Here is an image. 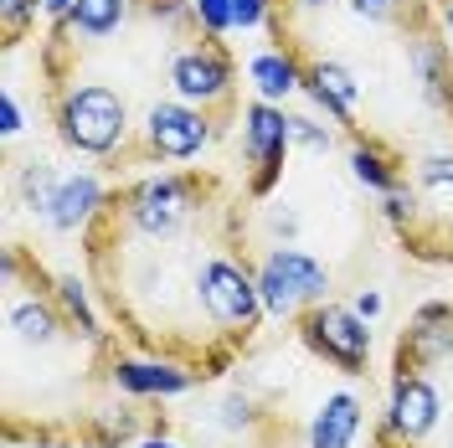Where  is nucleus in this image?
<instances>
[{
    "mask_svg": "<svg viewBox=\"0 0 453 448\" xmlns=\"http://www.w3.org/2000/svg\"><path fill=\"white\" fill-rule=\"evenodd\" d=\"M113 387H124L129 397H180L191 392L201 376L191 366H175V361H129V356H113L109 361Z\"/></svg>",
    "mask_w": 453,
    "mask_h": 448,
    "instance_id": "7",
    "label": "nucleus"
},
{
    "mask_svg": "<svg viewBox=\"0 0 453 448\" xmlns=\"http://www.w3.org/2000/svg\"><path fill=\"white\" fill-rule=\"evenodd\" d=\"M443 418V397L438 387L427 382L423 371H407V366H396L392 376V397H387V433H392L396 444H423L427 433L438 428Z\"/></svg>",
    "mask_w": 453,
    "mask_h": 448,
    "instance_id": "6",
    "label": "nucleus"
},
{
    "mask_svg": "<svg viewBox=\"0 0 453 448\" xmlns=\"http://www.w3.org/2000/svg\"><path fill=\"white\" fill-rule=\"evenodd\" d=\"M0 129H5L11 140H16V135L27 129V119H21V98H16L11 88H5V98H0Z\"/></svg>",
    "mask_w": 453,
    "mask_h": 448,
    "instance_id": "20",
    "label": "nucleus"
},
{
    "mask_svg": "<svg viewBox=\"0 0 453 448\" xmlns=\"http://www.w3.org/2000/svg\"><path fill=\"white\" fill-rule=\"evenodd\" d=\"M288 140L299 144V150H310V155H330L335 135L319 119H310V113H288Z\"/></svg>",
    "mask_w": 453,
    "mask_h": 448,
    "instance_id": "16",
    "label": "nucleus"
},
{
    "mask_svg": "<svg viewBox=\"0 0 453 448\" xmlns=\"http://www.w3.org/2000/svg\"><path fill=\"white\" fill-rule=\"evenodd\" d=\"M165 78L175 88V98L196 104L217 135L237 119V62L222 47V36L191 21V27H170V57H165Z\"/></svg>",
    "mask_w": 453,
    "mask_h": 448,
    "instance_id": "1",
    "label": "nucleus"
},
{
    "mask_svg": "<svg viewBox=\"0 0 453 448\" xmlns=\"http://www.w3.org/2000/svg\"><path fill=\"white\" fill-rule=\"evenodd\" d=\"M253 422H257V407H253L248 392H226L222 397V407H217V428H222V433H248Z\"/></svg>",
    "mask_w": 453,
    "mask_h": 448,
    "instance_id": "17",
    "label": "nucleus"
},
{
    "mask_svg": "<svg viewBox=\"0 0 453 448\" xmlns=\"http://www.w3.org/2000/svg\"><path fill=\"white\" fill-rule=\"evenodd\" d=\"M248 78H253V88H257V98H268V104H279V98H288L294 88H299V62L288 52H257V57H248Z\"/></svg>",
    "mask_w": 453,
    "mask_h": 448,
    "instance_id": "11",
    "label": "nucleus"
},
{
    "mask_svg": "<svg viewBox=\"0 0 453 448\" xmlns=\"http://www.w3.org/2000/svg\"><path fill=\"white\" fill-rule=\"evenodd\" d=\"M381 294H376V289H361V294H356V314H361V320H376V314H381Z\"/></svg>",
    "mask_w": 453,
    "mask_h": 448,
    "instance_id": "21",
    "label": "nucleus"
},
{
    "mask_svg": "<svg viewBox=\"0 0 453 448\" xmlns=\"http://www.w3.org/2000/svg\"><path fill=\"white\" fill-rule=\"evenodd\" d=\"M57 186H62V170L52 166V160H42V155H31V160H21V170H16V201L27 206V212H47L57 197Z\"/></svg>",
    "mask_w": 453,
    "mask_h": 448,
    "instance_id": "13",
    "label": "nucleus"
},
{
    "mask_svg": "<svg viewBox=\"0 0 453 448\" xmlns=\"http://www.w3.org/2000/svg\"><path fill=\"white\" fill-rule=\"evenodd\" d=\"M52 299H57V309L67 314V325H73V330H78V336H83L88 345L109 340L104 330H98V314H93V305H88V283L78 279V274H57V283H52Z\"/></svg>",
    "mask_w": 453,
    "mask_h": 448,
    "instance_id": "12",
    "label": "nucleus"
},
{
    "mask_svg": "<svg viewBox=\"0 0 453 448\" xmlns=\"http://www.w3.org/2000/svg\"><path fill=\"white\" fill-rule=\"evenodd\" d=\"M42 11H47V16H52V21H62V16H67V11H73V0H42Z\"/></svg>",
    "mask_w": 453,
    "mask_h": 448,
    "instance_id": "22",
    "label": "nucleus"
},
{
    "mask_svg": "<svg viewBox=\"0 0 453 448\" xmlns=\"http://www.w3.org/2000/svg\"><path fill=\"white\" fill-rule=\"evenodd\" d=\"M299 340L310 345L319 361H330L340 376H366L371 361V330L356 309L345 305H310L299 314Z\"/></svg>",
    "mask_w": 453,
    "mask_h": 448,
    "instance_id": "5",
    "label": "nucleus"
},
{
    "mask_svg": "<svg viewBox=\"0 0 453 448\" xmlns=\"http://www.w3.org/2000/svg\"><path fill=\"white\" fill-rule=\"evenodd\" d=\"M288 113L268 98H253L242 109V160H248V175H242V191L253 201H268L273 186L283 181V160H288Z\"/></svg>",
    "mask_w": 453,
    "mask_h": 448,
    "instance_id": "4",
    "label": "nucleus"
},
{
    "mask_svg": "<svg viewBox=\"0 0 453 448\" xmlns=\"http://www.w3.org/2000/svg\"><path fill=\"white\" fill-rule=\"evenodd\" d=\"M211 140H217V124L196 104L160 98V104H150L140 135L113 155L109 170H119V166H180V160H196Z\"/></svg>",
    "mask_w": 453,
    "mask_h": 448,
    "instance_id": "2",
    "label": "nucleus"
},
{
    "mask_svg": "<svg viewBox=\"0 0 453 448\" xmlns=\"http://www.w3.org/2000/svg\"><path fill=\"white\" fill-rule=\"evenodd\" d=\"M129 5H134V0H73V11H67L62 21H67V27L93 47V42L113 36V31L129 21Z\"/></svg>",
    "mask_w": 453,
    "mask_h": 448,
    "instance_id": "10",
    "label": "nucleus"
},
{
    "mask_svg": "<svg viewBox=\"0 0 453 448\" xmlns=\"http://www.w3.org/2000/svg\"><path fill=\"white\" fill-rule=\"evenodd\" d=\"M104 181L93 175V170H78V175H62V186H57L52 206L42 212V222L52 227V232H78V227L93 222V212L104 206Z\"/></svg>",
    "mask_w": 453,
    "mask_h": 448,
    "instance_id": "8",
    "label": "nucleus"
},
{
    "mask_svg": "<svg viewBox=\"0 0 453 448\" xmlns=\"http://www.w3.org/2000/svg\"><path fill=\"white\" fill-rule=\"evenodd\" d=\"M366 422V407L356 392H330L310 418V448H350Z\"/></svg>",
    "mask_w": 453,
    "mask_h": 448,
    "instance_id": "9",
    "label": "nucleus"
},
{
    "mask_svg": "<svg viewBox=\"0 0 453 448\" xmlns=\"http://www.w3.org/2000/svg\"><path fill=\"white\" fill-rule=\"evenodd\" d=\"M36 11L42 0H0V31H5V52H16L36 31Z\"/></svg>",
    "mask_w": 453,
    "mask_h": 448,
    "instance_id": "14",
    "label": "nucleus"
},
{
    "mask_svg": "<svg viewBox=\"0 0 453 448\" xmlns=\"http://www.w3.org/2000/svg\"><path fill=\"white\" fill-rule=\"evenodd\" d=\"M191 11H196V21L211 36H226L232 31V0H191Z\"/></svg>",
    "mask_w": 453,
    "mask_h": 448,
    "instance_id": "18",
    "label": "nucleus"
},
{
    "mask_svg": "<svg viewBox=\"0 0 453 448\" xmlns=\"http://www.w3.org/2000/svg\"><path fill=\"white\" fill-rule=\"evenodd\" d=\"M263 227H268V237H273L279 248H294L299 232H304V217H299L294 201H268V206H263Z\"/></svg>",
    "mask_w": 453,
    "mask_h": 448,
    "instance_id": "15",
    "label": "nucleus"
},
{
    "mask_svg": "<svg viewBox=\"0 0 453 448\" xmlns=\"http://www.w3.org/2000/svg\"><path fill=\"white\" fill-rule=\"evenodd\" d=\"M232 27L242 31L268 27V0H232Z\"/></svg>",
    "mask_w": 453,
    "mask_h": 448,
    "instance_id": "19",
    "label": "nucleus"
},
{
    "mask_svg": "<svg viewBox=\"0 0 453 448\" xmlns=\"http://www.w3.org/2000/svg\"><path fill=\"white\" fill-rule=\"evenodd\" d=\"M140 448H180V444H170V438H160V433H150V438H140Z\"/></svg>",
    "mask_w": 453,
    "mask_h": 448,
    "instance_id": "23",
    "label": "nucleus"
},
{
    "mask_svg": "<svg viewBox=\"0 0 453 448\" xmlns=\"http://www.w3.org/2000/svg\"><path fill=\"white\" fill-rule=\"evenodd\" d=\"M5 448H16V444H5Z\"/></svg>",
    "mask_w": 453,
    "mask_h": 448,
    "instance_id": "24",
    "label": "nucleus"
},
{
    "mask_svg": "<svg viewBox=\"0 0 453 448\" xmlns=\"http://www.w3.org/2000/svg\"><path fill=\"white\" fill-rule=\"evenodd\" d=\"M257 294L273 320H299L310 305H325L330 294V268L299 248H268L257 258Z\"/></svg>",
    "mask_w": 453,
    "mask_h": 448,
    "instance_id": "3",
    "label": "nucleus"
}]
</instances>
